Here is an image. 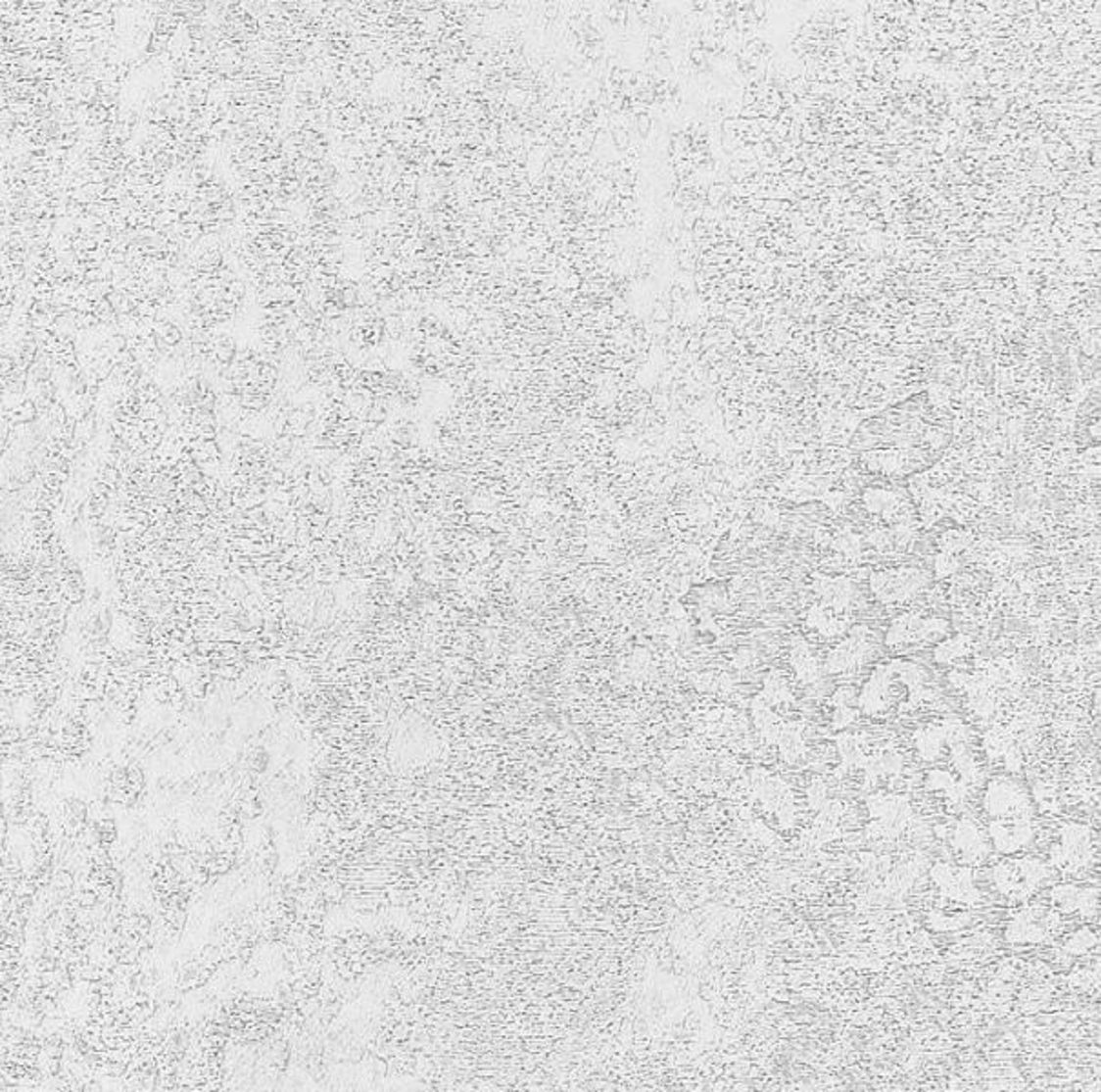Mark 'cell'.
<instances>
[{
  "mask_svg": "<svg viewBox=\"0 0 1101 1092\" xmlns=\"http://www.w3.org/2000/svg\"><path fill=\"white\" fill-rule=\"evenodd\" d=\"M1032 823L1030 818H1012V820H994L990 825V837L999 852H1016L1025 847L1032 839Z\"/></svg>",
  "mask_w": 1101,
  "mask_h": 1092,
  "instance_id": "cell-3",
  "label": "cell"
},
{
  "mask_svg": "<svg viewBox=\"0 0 1101 1092\" xmlns=\"http://www.w3.org/2000/svg\"><path fill=\"white\" fill-rule=\"evenodd\" d=\"M1079 827H1073L1069 834L1063 837L1062 861H1069L1071 865H1081L1090 858L1088 850V834L1081 835Z\"/></svg>",
  "mask_w": 1101,
  "mask_h": 1092,
  "instance_id": "cell-5",
  "label": "cell"
},
{
  "mask_svg": "<svg viewBox=\"0 0 1101 1092\" xmlns=\"http://www.w3.org/2000/svg\"><path fill=\"white\" fill-rule=\"evenodd\" d=\"M985 809L994 820L1027 818L1029 799L1022 786L1007 780H996L986 790Z\"/></svg>",
  "mask_w": 1101,
  "mask_h": 1092,
  "instance_id": "cell-2",
  "label": "cell"
},
{
  "mask_svg": "<svg viewBox=\"0 0 1101 1092\" xmlns=\"http://www.w3.org/2000/svg\"><path fill=\"white\" fill-rule=\"evenodd\" d=\"M1056 924L1054 914L1043 909H1027L1020 914L1009 928V938L1014 941H1041L1049 936L1052 926Z\"/></svg>",
  "mask_w": 1101,
  "mask_h": 1092,
  "instance_id": "cell-4",
  "label": "cell"
},
{
  "mask_svg": "<svg viewBox=\"0 0 1101 1092\" xmlns=\"http://www.w3.org/2000/svg\"><path fill=\"white\" fill-rule=\"evenodd\" d=\"M1043 863L1036 860H1018L1001 863L994 871V881L999 892L1011 898H1025L1047 876Z\"/></svg>",
  "mask_w": 1101,
  "mask_h": 1092,
  "instance_id": "cell-1",
  "label": "cell"
},
{
  "mask_svg": "<svg viewBox=\"0 0 1101 1092\" xmlns=\"http://www.w3.org/2000/svg\"><path fill=\"white\" fill-rule=\"evenodd\" d=\"M956 847L963 850V854L978 858L981 854H985V841L983 837L978 832V829L971 825L969 822L963 823L958 829V837H956Z\"/></svg>",
  "mask_w": 1101,
  "mask_h": 1092,
  "instance_id": "cell-6",
  "label": "cell"
}]
</instances>
